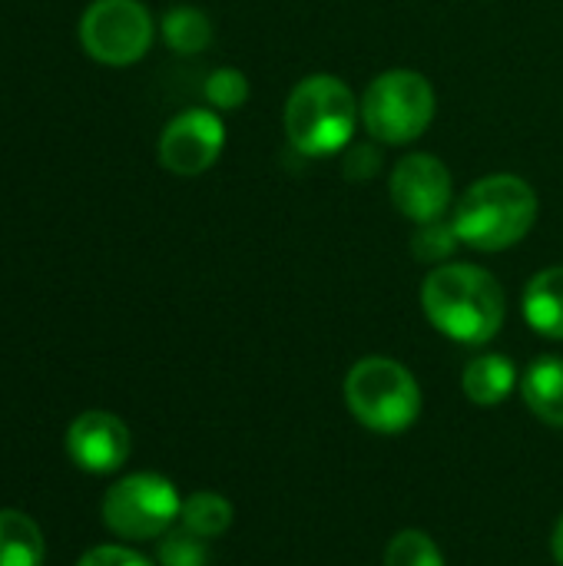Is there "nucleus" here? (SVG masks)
<instances>
[{
	"label": "nucleus",
	"mask_w": 563,
	"mask_h": 566,
	"mask_svg": "<svg viewBox=\"0 0 563 566\" xmlns=\"http://www.w3.org/2000/svg\"><path fill=\"white\" fill-rule=\"evenodd\" d=\"M421 308L445 338L461 345H488L504 325L508 302L491 272L448 262L431 269L421 282Z\"/></svg>",
	"instance_id": "obj_1"
},
{
	"label": "nucleus",
	"mask_w": 563,
	"mask_h": 566,
	"mask_svg": "<svg viewBox=\"0 0 563 566\" xmlns=\"http://www.w3.org/2000/svg\"><path fill=\"white\" fill-rule=\"evenodd\" d=\"M538 222V192L528 179L494 172L465 189L455 206V232L465 245L501 252L518 245Z\"/></svg>",
	"instance_id": "obj_2"
},
{
	"label": "nucleus",
	"mask_w": 563,
	"mask_h": 566,
	"mask_svg": "<svg viewBox=\"0 0 563 566\" xmlns=\"http://www.w3.org/2000/svg\"><path fill=\"white\" fill-rule=\"evenodd\" d=\"M358 103L348 83L332 73L305 76L285 103V133L302 156H332L352 143Z\"/></svg>",
	"instance_id": "obj_3"
},
{
	"label": "nucleus",
	"mask_w": 563,
	"mask_h": 566,
	"mask_svg": "<svg viewBox=\"0 0 563 566\" xmlns=\"http://www.w3.org/2000/svg\"><path fill=\"white\" fill-rule=\"evenodd\" d=\"M345 405L368 431L402 434L421 415V388L402 361L372 355L345 375Z\"/></svg>",
	"instance_id": "obj_4"
},
{
	"label": "nucleus",
	"mask_w": 563,
	"mask_h": 566,
	"mask_svg": "<svg viewBox=\"0 0 563 566\" xmlns=\"http://www.w3.org/2000/svg\"><path fill=\"white\" fill-rule=\"evenodd\" d=\"M358 109L372 139L388 146H405L431 126L435 90L415 70H388L372 80Z\"/></svg>",
	"instance_id": "obj_5"
},
{
	"label": "nucleus",
	"mask_w": 563,
	"mask_h": 566,
	"mask_svg": "<svg viewBox=\"0 0 563 566\" xmlns=\"http://www.w3.org/2000/svg\"><path fill=\"white\" fill-rule=\"evenodd\" d=\"M183 511L179 491L163 474H129L103 497V524L123 541H156Z\"/></svg>",
	"instance_id": "obj_6"
},
{
	"label": "nucleus",
	"mask_w": 563,
	"mask_h": 566,
	"mask_svg": "<svg viewBox=\"0 0 563 566\" xmlns=\"http://www.w3.org/2000/svg\"><path fill=\"white\" fill-rule=\"evenodd\" d=\"M153 17L139 0H93L80 17L83 50L106 66H129L153 46Z\"/></svg>",
	"instance_id": "obj_7"
},
{
	"label": "nucleus",
	"mask_w": 563,
	"mask_h": 566,
	"mask_svg": "<svg viewBox=\"0 0 563 566\" xmlns=\"http://www.w3.org/2000/svg\"><path fill=\"white\" fill-rule=\"evenodd\" d=\"M226 146V126L216 109H186L159 136V163L176 176L206 172Z\"/></svg>",
	"instance_id": "obj_8"
},
{
	"label": "nucleus",
	"mask_w": 563,
	"mask_h": 566,
	"mask_svg": "<svg viewBox=\"0 0 563 566\" xmlns=\"http://www.w3.org/2000/svg\"><path fill=\"white\" fill-rule=\"evenodd\" d=\"M392 202L402 216L425 226L448 212L451 206V172L431 153H411L392 169Z\"/></svg>",
	"instance_id": "obj_9"
},
{
	"label": "nucleus",
	"mask_w": 563,
	"mask_h": 566,
	"mask_svg": "<svg viewBox=\"0 0 563 566\" xmlns=\"http://www.w3.org/2000/svg\"><path fill=\"white\" fill-rule=\"evenodd\" d=\"M66 451L86 474H113L129 458V428L110 411H83L66 428Z\"/></svg>",
	"instance_id": "obj_10"
},
{
	"label": "nucleus",
	"mask_w": 563,
	"mask_h": 566,
	"mask_svg": "<svg viewBox=\"0 0 563 566\" xmlns=\"http://www.w3.org/2000/svg\"><path fill=\"white\" fill-rule=\"evenodd\" d=\"M524 405L551 428H563V358L544 355L521 378Z\"/></svg>",
	"instance_id": "obj_11"
},
{
	"label": "nucleus",
	"mask_w": 563,
	"mask_h": 566,
	"mask_svg": "<svg viewBox=\"0 0 563 566\" xmlns=\"http://www.w3.org/2000/svg\"><path fill=\"white\" fill-rule=\"evenodd\" d=\"M524 318L544 338L563 342V265H551L528 282Z\"/></svg>",
	"instance_id": "obj_12"
},
{
	"label": "nucleus",
	"mask_w": 563,
	"mask_h": 566,
	"mask_svg": "<svg viewBox=\"0 0 563 566\" xmlns=\"http://www.w3.org/2000/svg\"><path fill=\"white\" fill-rule=\"evenodd\" d=\"M461 388H465L468 401H475L481 408H494V405L508 401L511 391L518 388V371H514L511 358H504V355H478L468 361V368L461 375Z\"/></svg>",
	"instance_id": "obj_13"
},
{
	"label": "nucleus",
	"mask_w": 563,
	"mask_h": 566,
	"mask_svg": "<svg viewBox=\"0 0 563 566\" xmlns=\"http://www.w3.org/2000/svg\"><path fill=\"white\" fill-rule=\"evenodd\" d=\"M46 554L43 531L23 511H0V566H40Z\"/></svg>",
	"instance_id": "obj_14"
},
{
	"label": "nucleus",
	"mask_w": 563,
	"mask_h": 566,
	"mask_svg": "<svg viewBox=\"0 0 563 566\" xmlns=\"http://www.w3.org/2000/svg\"><path fill=\"white\" fill-rule=\"evenodd\" d=\"M163 40L176 53H202L212 43V23L199 7H173L163 17Z\"/></svg>",
	"instance_id": "obj_15"
},
{
	"label": "nucleus",
	"mask_w": 563,
	"mask_h": 566,
	"mask_svg": "<svg viewBox=\"0 0 563 566\" xmlns=\"http://www.w3.org/2000/svg\"><path fill=\"white\" fill-rule=\"evenodd\" d=\"M232 504L216 494V491H196L189 501H183V511H179V521L186 531H192L196 537L209 541V537H219L232 527Z\"/></svg>",
	"instance_id": "obj_16"
},
{
	"label": "nucleus",
	"mask_w": 563,
	"mask_h": 566,
	"mask_svg": "<svg viewBox=\"0 0 563 566\" xmlns=\"http://www.w3.org/2000/svg\"><path fill=\"white\" fill-rule=\"evenodd\" d=\"M385 566H445L438 544L421 531H402L385 551Z\"/></svg>",
	"instance_id": "obj_17"
},
{
	"label": "nucleus",
	"mask_w": 563,
	"mask_h": 566,
	"mask_svg": "<svg viewBox=\"0 0 563 566\" xmlns=\"http://www.w3.org/2000/svg\"><path fill=\"white\" fill-rule=\"evenodd\" d=\"M159 566H206L209 564V551L206 541L196 537L192 531L179 527V531H166L159 537Z\"/></svg>",
	"instance_id": "obj_18"
},
{
	"label": "nucleus",
	"mask_w": 563,
	"mask_h": 566,
	"mask_svg": "<svg viewBox=\"0 0 563 566\" xmlns=\"http://www.w3.org/2000/svg\"><path fill=\"white\" fill-rule=\"evenodd\" d=\"M206 99L216 109H239L249 99V80L236 66H219L206 80Z\"/></svg>",
	"instance_id": "obj_19"
},
{
	"label": "nucleus",
	"mask_w": 563,
	"mask_h": 566,
	"mask_svg": "<svg viewBox=\"0 0 563 566\" xmlns=\"http://www.w3.org/2000/svg\"><path fill=\"white\" fill-rule=\"evenodd\" d=\"M458 242H461V239H458L455 226L445 222V219H435V222H425V226L415 232L411 252H415V259H421V262H445V259L455 252Z\"/></svg>",
	"instance_id": "obj_20"
},
{
	"label": "nucleus",
	"mask_w": 563,
	"mask_h": 566,
	"mask_svg": "<svg viewBox=\"0 0 563 566\" xmlns=\"http://www.w3.org/2000/svg\"><path fill=\"white\" fill-rule=\"evenodd\" d=\"M76 566H149V560H146L143 554L129 551V547H113V544H110V547H93V551H86Z\"/></svg>",
	"instance_id": "obj_21"
},
{
	"label": "nucleus",
	"mask_w": 563,
	"mask_h": 566,
	"mask_svg": "<svg viewBox=\"0 0 563 566\" xmlns=\"http://www.w3.org/2000/svg\"><path fill=\"white\" fill-rule=\"evenodd\" d=\"M378 153H372L368 146H348V153H345V176H352V179H368V176H375L378 172Z\"/></svg>",
	"instance_id": "obj_22"
},
{
	"label": "nucleus",
	"mask_w": 563,
	"mask_h": 566,
	"mask_svg": "<svg viewBox=\"0 0 563 566\" xmlns=\"http://www.w3.org/2000/svg\"><path fill=\"white\" fill-rule=\"evenodd\" d=\"M551 551H554V560L563 566V517H561V524L554 527V537H551Z\"/></svg>",
	"instance_id": "obj_23"
}]
</instances>
